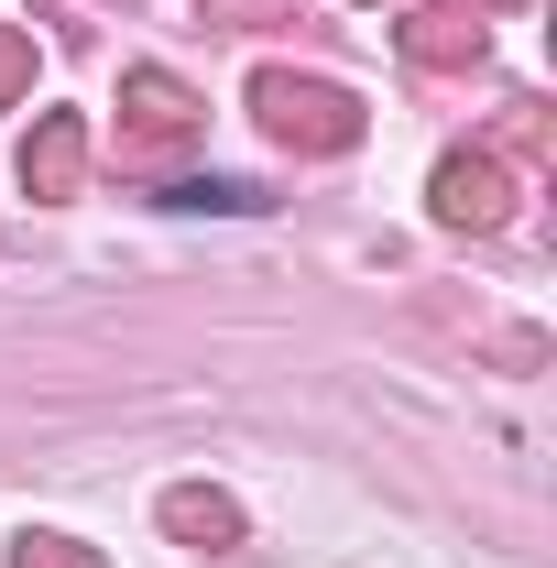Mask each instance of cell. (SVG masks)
Wrapping results in <instances>:
<instances>
[{"label":"cell","instance_id":"5b68a950","mask_svg":"<svg viewBox=\"0 0 557 568\" xmlns=\"http://www.w3.org/2000/svg\"><path fill=\"white\" fill-rule=\"evenodd\" d=\"M77 186H88V121H77V110H44V121L22 132V197L55 209Z\"/></svg>","mask_w":557,"mask_h":568},{"label":"cell","instance_id":"6da1fadb","mask_svg":"<svg viewBox=\"0 0 557 568\" xmlns=\"http://www.w3.org/2000/svg\"><path fill=\"white\" fill-rule=\"evenodd\" d=\"M252 121L284 142V153H350L372 132V110L350 99L340 77H295V67H263L252 77Z\"/></svg>","mask_w":557,"mask_h":568},{"label":"cell","instance_id":"9c48e42d","mask_svg":"<svg viewBox=\"0 0 557 568\" xmlns=\"http://www.w3.org/2000/svg\"><path fill=\"white\" fill-rule=\"evenodd\" d=\"M503 153H547V99H503Z\"/></svg>","mask_w":557,"mask_h":568},{"label":"cell","instance_id":"3957f363","mask_svg":"<svg viewBox=\"0 0 557 568\" xmlns=\"http://www.w3.org/2000/svg\"><path fill=\"white\" fill-rule=\"evenodd\" d=\"M198 121H209V110H198V88H186L175 67H132V77H121V153H132V164L186 153Z\"/></svg>","mask_w":557,"mask_h":568},{"label":"cell","instance_id":"8992f818","mask_svg":"<svg viewBox=\"0 0 557 568\" xmlns=\"http://www.w3.org/2000/svg\"><path fill=\"white\" fill-rule=\"evenodd\" d=\"M153 514H164V536H175V547H209V558H230V547H241V503L209 493V481H175Z\"/></svg>","mask_w":557,"mask_h":568},{"label":"cell","instance_id":"ba28073f","mask_svg":"<svg viewBox=\"0 0 557 568\" xmlns=\"http://www.w3.org/2000/svg\"><path fill=\"white\" fill-rule=\"evenodd\" d=\"M11 568H99V547H77V536H11Z\"/></svg>","mask_w":557,"mask_h":568},{"label":"cell","instance_id":"52a82bcc","mask_svg":"<svg viewBox=\"0 0 557 568\" xmlns=\"http://www.w3.org/2000/svg\"><path fill=\"white\" fill-rule=\"evenodd\" d=\"M198 11H209L219 33H274V22H306L295 0H198Z\"/></svg>","mask_w":557,"mask_h":568},{"label":"cell","instance_id":"8fae6325","mask_svg":"<svg viewBox=\"0 0 557 568\" xmlns=\"http://www.w3.org/2000/svg\"><path fill=\"white\" fill-rule=\"evenodd\" d=\"M470 11H536V0H470Z\"/></svg>","mask_w":557,"mask_h":568},{"label":"cell","instance_id":"277c9868","mask_svg":"<svg viewBox=\"0 0 557 568\" xmlns=\"http://www.w3.org/2000/svg\"><path fill=\"white\" fill-rule=\"evenodd\" d=\"M394 44H405V67H426V77H459V67H482L492 22L470 11V0H416V11L394 22Z\"/></svg>","mask_w":557,"mask_h":568},{"label":"cell","instance_id":"30bf717a","mask_svg":"<svg viewBox=\"0 0 557 568\" xmlns=\"http://www.w3.org/2000/svg\"><path fill=\"white\" fill-rule=\"evenodd\" d=\"M33 99V33H0V110Z\"/></svg>","mask_w":557,"mask_h":568},{"label":"cell","instance_id":"7a4b0ae2","mask_svg":"<svg viewBox=\"0 0 557 568\" xmlns=\"http://www.w3.org/2000/svg\"><path fill=\"white\" fill-rule=\"evenodd\" d=\"M426 209H437V230H503L514 219V164L492 153V142H459V153H437V175H426Z\"/></svg>","mask_w":557,"mask_h":568}]
</instances>
